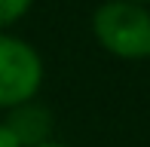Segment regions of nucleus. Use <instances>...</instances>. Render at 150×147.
<instances>
[{
	"label": "nucleus",
	"mask_w": 150,
	"mask_h": 147,
	"mask_svg": "<svg viewBox=\"0 0 150 147\" xmlns=\"http://www.w3.org/2000/svg\"><path fill=\"white\" fill-rule=\"evenodd\" d=\"M92 37L104 52L122 61L150 58V6L135 0H104L95 6Z\"/></svg>",
	"instance_id": "1"
},
{
	"label": "nucleus",
	"mask_w": 150,
	"mask_h": 147,
	"mask_svg": "<svg viewBox=\"0 0 150 147\" xmlns=\"http://www.w3.org/2000/svg\"><path fill=\"white\" fill-rule=\"evenodd\" d=\"M43 58L25 37L0 31V110L34 101L43 89Z\"/></svg>",
	"instance_id": "2"
},
{
	"label": "nucleus",
	"mask_w": 150,
	"mask_h": 147,
	"mask_svg": "<svg viewBox=\"0 0 150 147\" xmlns=\"http://www.w3.org/2000/svg\"><path fill=\"white\" fill-rule=\"evenodd\" d=\"M3 126H6V132L16 138L18 147H40V144L52 141V126L55 123H52V110L34 98V101L9 107Z\"/></svg>",
	"instance_id": "3"
},
{
	"label": "nucleus",
	"mask_w": 150,
	"mask_h": 147,
	"mask_svg": "<svg viewBox=\"0 0 150 147\" xmlns=\"http://www.w3.org/2000/svg\"><path fill=\"white\" fill-rule=\"evenodd\" d=\"M37 0H0V31H9L31 12Z\"/></svg>",
	"instance_id": "4"
},
{
	"label": "nucleus",
	"mask_w": 150,
	"mask_h": 147,
	"mask_svg": "<svg viewBox=\"0 0 150 147\" xmlns=\"http://www.w3.org/2000/svg\"><path fill=\"white\" fill-rule=\"evenodd\" d=\"M0 147H18L16 144V138L6 132V126H3V119H0Z\"/></svg>",
	"instance_id": "5"
},
{
	"label": "nucleus",
	"mask_w": 150,
	"mask_h": 147,
	"mask_svg": "<svg viewBox=\"0 0 150 147\" xmlns=\"http://www.w3.org/2000/svg\"><path fill=\"white\" fill-rule=\"evenodd\" d=\"M40 147H67V144H58V141H46V144H40Z\"/></svg>",
	"instance_id": "6"
},
{
	"label": "nucleus",
	"mask_w": 150,
	"mask_h": 147,
	"mask_svg": "<svg viewBox=\"0 0 150 147\" xmlns=\"http://www.w3.org/2000/svg\"><path fill=\"white\" fill-rule=\"evenodd\" d=\"M135 3H144V6H150V0H135Z\"/></svg>",
	"instance_id": "7"
}]
</instances>
